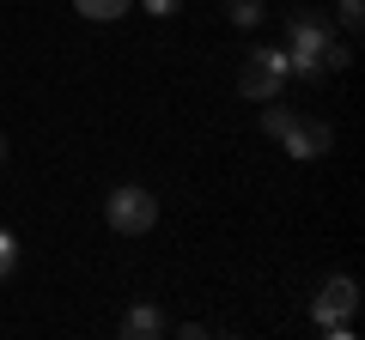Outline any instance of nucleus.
I'll use <instances>...</instances> for the list:
<instances>
[{
    "mask_svg": "<svg viewBox=\"0 0 365 340\" xmlns=\"http://www.w3.org/2000/svg\"><path fill=\"white\" fill-rule=\"evenodd\" d=\"M73 6L91 18V25H110V18H122V13H128L134 0H73Z\"/></svg>",
    "mask_w": 365,
    "mask_h": 340,
    "instance_id": "obj_7",
    "label": "nucleus"
},
{
    "mask_svg": "<svg viewBox=\"0 0 365 340\" xmlns=\"http://www.w3.org/2000/svg\"><path fill=\"white\" fill-rule=\"evenodd\" d=\"M280 146H287L292 158H323L329 146H335V128H329V122H299L292 116L287 134H280Z\"/></svg>",
    "mask_w": 365,
    "mask_h": 340,
    "instance_id": "obj_5",
    "label": "nucleus"
},
{
    "mask_svg": "<svg viewBox=\"0 0 365 340\" xmlns=\"http://www.w3.org/2000/svg\"><path fill=\"white\" fill-rule=\"evenodd\" d=\"M353 61V49H347V43H329V67H335V73H341V67H347Z\"/></svg>",
    "mask_w": 365,
    "mask_h": 340,
    "instance_id": "obj_13",
    "label": "nucleus"
},
{
    "mask_svg": "<svg viewBox=\"0 0 365 340\" xmlns=\"http://www.w3.org/2000/svg\"><path fill=\"white\" fill-rule=\"evenodd\" d=\"M341 25H347V31L365 25V0H341Z\"/></svg>",
    "mask_w": 365,
    "mask_h": 340,
    "instance_id": "obj_11",
    "label": "nucleus"
},
{
    "mask_svg": "<svg viewBox=\"0 0 365 340\" xmlns=\"http://www.w3.org/2000/svg\"><path fill=\"white\" fill-rule=\"evenodd\" d=\"M287 67H292V73H304V79L329 73V31H323V18H311V13H299V18H292Z\"/></svg>",
    "mask_w": 365,
    "mask_h": 340,
    "instance_id": "obj_2",
    "label": "nucleus"
},
{
    "mask_svg": "<svg viewBox=\"0 0 365 340\" xmlns=\"http://www.w3.org/2000/svg\"><path fill=\"white\" fill-rule=\"evenodd\" d=\"M13 262H19V237H13V231H0V280L13 274Z\"/></svg>",
    "mask_w": 365,
    "mask_h": 340,
    "instance_id": "obj_10",
    "label": "nucleus"
},
{
    "mask_svg": "<svg viewBox=\"0 0 365 340\" xmlns=\"http://www.w3.org/2000/svg\"><path fill=\"white\" fill-rule=\"evenodd\" d=\"M287 122H292V110H280V104H268V110H262V134H274V140L287 134Z\"/></svg>",
    "mask_w": 365,
    "mask_h": 340,
    "instance_id": "obj_9",
    "label": "nucleus"
},
{
    "mask_svg": "<svg viewBox=\"0 0 365 340\" xmlns=\"http://www.w3.org/2000/svg\"><path fill=\"white\" fill-rule=\"evenodd\" d=\"M104 219H110V231H122V237H140V231H153V219H158V201L146 195V188H116V195L104 201Z\"/></svg>",
    "mask_w": 365,
    "mask_h": 340,
    "instance_id": "obj_3",
    "label": "nucleus"
},
{
    "mask_svg": "<svg viewBox=\"0 0 365 340\" xmlns=\"http://www.w3.org/2000/svg\"><path fill=\"white\" fill-rule=\"evenodd\" d=\"M292 79L287 67V49H250L244 67H237V92L256 97V104H268V97H280V85Z\"/></svg>",
    "mask_w": 365,
    "mask_h": 340,
    "instance_id": "obj_1",
    "label": "nucleus"
},
{
    "mask_svg": "<svg viewBox=\"0 0 365 340\" xmlns=\"http://www.w3.org/2000/svg\"><path fill=\"white\" fill-rule=\"evenodd\" d=\"M359 310V286H353L347 274H335L323 292H317V304H311V316H317V328H329V322H347V316Z\"/></svg>",
    "mask_w": 365,
    "mask_h": 340,
    "instance_id": "obj_4",
    "label": "nucleus"
},
{
    "mask_svg": "<svg viewBox=\"0 0 365 340\" xmlns=\"http://www.w3.org/2000/svg\"><path fill=\"white\" fill-rule=\"evenodd\" d=\"M225 13H232V25H262V0H225Z\"/></svg>",
    "mask_w": 365,
    "mask_h": 340,
    "instance_id": "obj_8",
    "label": "nucleus"
},
{
    "mask_svg": "<svg viewBox=\"0 0 365 340\" xmlns=\"http://www.w3.org/2000/svg\"><path fill=\"white\" fill-rule=\"evenodd\" d=\"M140 6H146V13H153V18H170V13H177V6H182V0H140Z\"/></svg>",
    "mask_w": 365,
    "mask_h": 340,
    "instance_id": "obj_12",
    "label": "nucleus"
},
{
    "mask_svg": "<svg viewBox=\"0 0 365 340\" xmlns=\"http://www.w3.org/2000/svg\"><path fill=\"white\" fill-rule=\"evenodd\" d=\"M0 158H6V140H0Z\"/></svg>",
    "mask_w": 365,
    "mask_h": 340,
    "instance_id": "obj_14",
    "label": "nucleus"
},
{
    "mask_svg": "<svg viewBox=\"0 0 365 340\" xmlns=\"http://www.w3.org/2000/svg\"><path fill=\"white\" fill-rule=\"evenodd\" d=\"M122 334H128V340H158V334H165V316H158L153 304H134V310L122 316Z\"/></svg>",
    "mask_w": 365,
    "mask_h": 340,
    "instance_id": "obj_6",
    "label": "nucleus"
}]
</instances>
